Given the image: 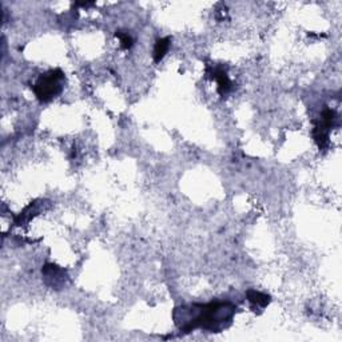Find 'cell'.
<instances>
[{"label": "cell", "mask_w": 342, "mask_h": 342, "mask_svg": "<svg viewBox=\"0 0 342 342\" xmlns=\"http://www.w3.org/2000/svg\"><path fill=\"white\" fill-rule=\"evenodd\" d=\"M236 310V306L230 302H213L209 305L177 309L174 313V320L182 331H192L197 327L218 331L232 322Z\"/></svg>", "instance_id": "1"}, {"label": "cell", "mask_w": 342, "mask_h": 342, "mask_svg": "<svg viewBox=\"0 0 342 342\" xmlns=\"http://www.w3.org/2000/svg\"><path fill=\"white\" fill-rule=\"evenodd\" d=\"M64 81V74L60 70H51L47 74L42 75L37 79L33 91L36 94L37 99L42 102H48L55 98L62 91V83Z\"/></svg>", "instance_id": "2"}, {"label": "cell", "mask_w": 342, "mask_h": 342, "mask_svg": "<svg viewBox=\"0 0 342 342\" xmlns=\"http://www.w3.org/2000/svg\"><path fill=\"white\" fill-rule=\"evenodd\" d=\"M211 77L217 81L218 91H219L221 95H224V94H227L230 91V89H232V82H230V79H229L227 74H226V71L223 68H221V67L213 68Z\"/></svg>", "instance_id": "3"}, {"label": "cell", "mask_w": 342, "mask_h": 342, "mask_svg": "<svg viewBox=\"0 0 342 342\" xmlns=\"http://www.w3.org/2000/svg\"><path fill=\"white\" fill-rule=\"evenodd\" d=\"M247 299L250 303L255 306H261V308H265V306L269 305V302H270V297L265 293H261V291L257 290H249L246 293Z\"/></svg>", "instance_id": "4"}, {"label": "cell", "mask_w": 342, "mask_h": 342, "mask_svg": "<svg viewBox=\"0 0 342 342\" xmlns=\"http://www.w3.org/2000/svg\"><path fill=\"white\" fill-rule=\"evenodd\" d=\"M170 48V39L169 37H163V39H159L155 43L154 47V60L157 63H159L161 60L165 58V55L167 54Z\"/></svg>", "instance_id": "5"}, {"label": "cell", "mask_w": 342, "mask_h": 342, "mask_svg": "<svg viewBox=\"0 0 342 342\" xmlns=\"http://www.w3.org/2000/svg\"><path fill=\"white\" fill-rule=\"evenodd\" d=\"M117 36L119 37V41H121V46L126 50H129L131 46H133V37L130 36L129 33L122 32V31H117Z\"/></svg>", "instance_id": "6"}]
</instances>
